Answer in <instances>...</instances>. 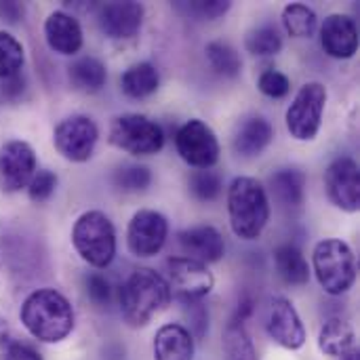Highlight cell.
<instances>
[{
  "label": "cell",
  "mask_w": 360,
  "mask_h": 360,
  "mask_svg": "<svg viewBox=\"0 0 360 360\" xmlns=\"http://www.w3.org/2000/svg\"><path fill=\"white\" fill-rule=\"evenodd\" d=\"M25 331L42 344H59L74 331V310L65 295L55 289H36L19 310Z\"/></svg>",
  "instance_id": "1"
},
{
  "label": "cell",
  "mask_w": 360,
  "mask_h": 360,
  "mask_svg": "<svg viewBox=\"0 0 360 360\" xmlns=\"http://www.w3.org/2000/svg\"><path fill=\"white\" fill-rule=\"evenodd\" d=\"M120 312L129 327H146L171 302L169 283L152 268H137L120 287Z\"/></svg>",
  "instance_id": "2"
},
{
  "label": "cell",
  "mask_w": 360,
  "mask_h": 360,
  "mask_svg": "<svg viewBox=\"0 0 360 360\" xmlns=\"http://www.w3.org/2000/svg\"><path fill=\"white\" fill-rule=\"evenodd\" d=\"M232 232L243 240H257L270 221V198L255 177H236L228 188Z\"/></svg>",
  "instance_id": "3"
},
{
  "label": "cell",
  "mask_w": 360,
  "mask_h": 360,
  "mask_svg": "<svg viewBox=\"0 0 360 360\" xmlns=\"http://www.w3.org/2000/svg\"><path fill=\"white\" fill-rule=\"evenodd\" d=\"M312 266L319 285L327 295H344L348 293L359 274V264L352 247L340 238H325L314 247Z\"/></svg>",
  "instance_id": "4"
},
{
  "label": "cell",
  "mask_w": 360,
  "mask_h": 360,
  "mask_svg": "<svg viewBox=\"0 0 360 360\" xmlns=\"http://www.w3.org/2000/svg\"><path fill=\"white\" fill-rule=\"evenodd\" d=\"M72 245L82 262L103 270L116 257V228L105 213L86 211L72 228Z\"/></svg>",
  "instance_id": "5"
},
{
  "label": "cell",
  "mask_w": 360,
  "mask_h": 360,
  "mask_svg": "<svg viewBox=\"0 0 360 360\" xmlns=\"http://www.w3.org/2000/svg\"><path fill=\"white\" fill-rule=\"evenodd\" d=\"M110 143L133 154L152 156L165 146L162 127L143 114H122L110 124Z\"/></svg>",
  "instance_id": "6"
},
{
  "label": "cell",
  "mask_w": 360,
  "mask_h": 360,
  "mask_svg": "<svg viewBox=\"0 0 360 360\" xmlns=\"http://www.w3.org/2000/svg\"><path fill=\"white\" fill-rule=\"evenodd\" d=\"M327 105V86L323 82H306L287 110V129L297 141H312L323 124Z\"/></svg>",
  "instance_id": "7"
},
{
  "label": "cell",
  "mask_w": 360,
  "mask_h": 360,
  "mask_svg": "<svg viewBox=\"0 0 360 360\" xmlns=\"http://www.w3.org/2000/svg\"><path fill=\"white\" fill-rule=\"evenodd\" d=\"M169 289L181 304H196L213 291L215 278L209 268L190 257H171L167 262Z\"/></svg>",
  "instance_id": "8"
},
{
  "label": "cell",
  "mask_w": 360,
  "mask_h": 360,
  "mask_svg": "<svg viewBox=\"0 0 360 360\" xmlns=\"http://www.w3.org/2000/svg\"><path fill=\"white\" fill-rule=\"evenodd\" d=\"M99 129L89 116H70L63 118L53 131V143L57 152L70 162H86L97 146Z\"/></svg>",
  "instance_id": "9"
},
{
  "label": "cell",
  "mask_w": 360,
  "mask_h": 360,
  "mask_svg": "<svg viewBox=\"0 0 360 360\" xmlns=\"http://www.w3.org/2000/svg\"><path fill=\"white\" fill-rule=\"evenodd\" d=\"M175 148L181 160L194 169H211L219 160V152H221L213 129L198 118L188 120L177 131Z\"/></svg>",
  "instance_id": "10"
},
{
  "label": "cell",
  "mask_w": 360,
  "mask_h": 360,
  "mask_svg": "<svg viewBox=\"0 0 360 360\" xmlns=\"http://www.w3.org/2000/svg\"><path fill=\"white\" fill-rule=\"evenodd\" d=\"M36 171V152L27 141L11 139L0 146V190L4 194L27 190Z\"/></svg>",
  "instance_id": "11"
},
{
  "label": "cell",
  "mask_w": 360,
  "mask_h": 360,
  "mask_svg": "<svg viewBox=\"0 0 360 360\" xmlns=\"http://www.w3.org/2000/svg\"><path fill=\"white\" fill-rule=\"evenodd\" d=\"M169 236V221L152 209L137 211L127 228V247L135 257H154L160 253Z\"/></svg>",
  "instance_id": "12"
},
{
  "label": "cell",
  "mask_w": 360,
  "mask_h": 360,
  "mask_svg": "<svg viewBox=\"0 0 360 360\" xmlns=\"http://www.w3.org/2000/svg\"><path fill=\"white\" fill-rule=\"evenodd\" d=\"M325 190L329 200L346 211L356 213L360 209V171L354 158H335L325 171Z\"/></svg>",
  "instance_id": "13"
},
{
  "label": "cell",
  "mask_w": 360,
  "mask_h": 360,
  "mask_svg": "<svg viewBox=\"0 0 360 360\" xmlns=\"http://www.w3.org/2000/svg\"><path fill=\"white\" fill-rule=\"evenodd\" d=\"M266 331L285 350H300L306 344V327L287 297H272L266 316Z\"/></svg>",
  "instance_id": "14"
},
{
  "label": "cell",
  "mask_w": 360,
  "mask_h": 360,
  "mask_svg": "<svg viewBox=\"0 0 360 360\" xmlns=\"http://www.w3.org/2000/svg\"><path fill=\"white\" fill-rule=\"evenodd\" d=\"M143 21V4L135 0L105 2L97 11V23L101 32L112 40L133 38Z\"/></svg>",
  "instance_id": "15"
},
{
  "label": "cell",
  "mask_w": 360,
  "mask_h": 360,
  "mask_svg": "<svg viewBox=\"0 0 360 360\" xmlns=\"http://www.w3.org/2000/svg\"><path fill=\"white\" fill-rule=\"evenodd\" d=\"M323 51L333 59H350L359 51V27L350 15L333 13L321 25Z\"/></svg>",
  "instance_id": "16"
},
{
  "label": "cell",
  "mask_w": 360,
  "mask_h": 360,
  "mask_svg": "<svg viewBox=\"0 0 360 360\" xmlns=\"http://www.w3.org/2000/svg\"><path fill=\"white\" fill-rule=\"evenodd\" d=\"M44 38L51 51L59 55H74L82 49L84 34L78 19L65 11H53L44 19Z\"/></svg>",
  "instance_id": "17"
},
{
  "label": "cell",
  "mask_w": 360,
  "mask_h": 360,
  "mask_svg": "<svg viewBox=\"0 0 360 360\" xmlns=\"http://www.w3.org/2000/svg\"><path fill=\"white\" fill-rule=\"evenodd\" d=\"M179 245L188 253L190 259L200 264H215L226 255V243L217 228L213 226H196L179 232Z\"/></svg>",
  "instance_id": "18"
},
{
  "label": "cell",
  "mask_w": 360,
  "mask_h": 360,
  "mask_svg": "<svg viewBox=\"0 0 360 360\" xmlns=\"http://www.w3.org/2000/svg\"><path fill=\"white\" fill-rule=\"evenodd\" d=\"M154 360H194V335L177 323L160 327L154 335Z\"/></svg>",
  "instance_id": "19"
},
{
  "label": "cell",
  "mask_w": 360,
  "mask_h": 360,
  "mask_svg": "<svg viewBox=\"0 0 360 360\" xmlns=\"http://www.w3.org/2000/svg\"><path fill=\"white\" fill-rule=\"evenodd\" d=\"M272 139L274 127L270 124V120H266L264 116H251L238 127L234 135V150L245 158H253L259 156L272 143Z\"/></svg>",
  "instance_id": "20"
},
{
  "label": "cell",
  "mask_w": 360,
  "mask_h": 360,
  "mask_svg": "<svg viewBox=\"0 0 360 360\" xmlns=\"http://www.w3.org/2000/svg\"><path fill=\"white\" fill-rule=\"evenodd\" d=\"M352 348H356V335L350 323L344 319H329L319 333V350L325 356L340 359L348 354Z\"/></svg>",
  "instance_id": "21"
},
{
  "label": "cell",
  "mask_w": 360,
  "mask_h": 360,
  "mask_svg": "<svg viewBox=\"0 0 360 360\" xmlns=\"http://www.w3.org/2000/svg\"><path fill=\"white\" fill-rule=\"evenodd\" d=\"M160 84V76H158V70L148 63V61H141V63H135L131 65L122 76H120V89L127 97L131 99H143V97H150L152 93H156Z\"/></svg>",
  "instance_id": "22"
},
{
  "label": "cell",
  "mask_w": 360,
  "mask_h": 360,
  "mask_svg": "<svg viewBox=\"0 0 360 360\" xmlns=\"http://www.w3.org/2000/svg\"><path fill=\"white\" fill-rule=\"evenodd\" d=\"M274 266L287 285H306L310 281V266L295 245H281L274 249Z\"/></svg>",
  "instance_id": "23"
},
{
  "label": "cell",
  "mask_w": 360,
  "mask_h": 360,
  "mask_svg": "<svg viewBox=\"0 0 360 360\" xmlns=\"http://www.w3.org/2000/svg\"><path fill=\"white\" fill-rule=\"evenodd\" d=\"M68 76H70V82L76 91L97 93L103 89V84L108 80V70L95 57H80L78 61H74L68 68Z\"/></svg>",
  "instance_id": "24"
},
{
  "label": "cell",
  "mask_w": 360,
  "mask_h": 360,
  "mask_svg": "<svg viewBox=\"0 0 360 360\" xmlns=\"http://www.w3.org/2000/svg\"><path fill=\"white\" fill-rule=\"evenodd\" d=\"M274 198L285 207H300L306 194V173L300 169H283L270 177Z\"/></svg>",
  "instance_id": "25"
},
{
  "label": "cell",
  "mask_w": 360,
  "mask_h": 360,
  "mask_svg": "<svg viewBox=\"0 0 360 360\" xmlns=\"http://www.w3.org/2000/svg\"><path fill=\"white\" fill-rule=\"evenodd\" d=\"M224 354L226 360H259L251 335L245 329V323L230 321L224 331Z\"/></svg>",
  "instance_id": "26"
},
{
  "label": "cell",
  "mask_w": 360,
  "mask_h": 360,
  "mask_svg": "<svg viewBox=\"0 0 360 360\" xmlns=\"http://www.w3.org/2000/svg\"><path fill=\"white\" fill-rule=\"evenodd\" d=\"M283 25L293 38H312L319 27V17L308 4H287L283 11Z\"/></svg>",
  "instance_id": "27"
},
{
  "label": "cell",
  "mask_w": 360,
  "mask_h": 360,
  "mask_svg": "<svg viewBox=\"0 0 360 360\" xmlns=\"http://www.w3.org/2000/svg\"><path fill=\"white\" fill-rule=\"evenodd\" d=\"M205 53H207V59H209L211 68L219 76H224V78H236L240 74L243 61H240L238 51L232 44H228L224 40H213V42L207 44Z\"/></svg>",
  "instance_id": "28"
},
{
  "label": "cell",
  "mask_w": 360,
  "mask_h": 360,
  "mask_svg": "<svg viewBox=\"0 0 360 360\" xmlns=\"http://www.w3.org/2000/svg\"><path fill=\"white\" fill-rule=\"evenodd\" d=\"M245 46L251 55H257V57H270V55H276L281 53L283 49V36L278 34V30L270 23L266 25H257L253 27L247 38H245Z\"/></svg>",
  "instance_id": "29"
},
{
  "label": "cell",
  "mask_w": 360,
  "mask_h": 360,
  "mask_svg": "<svg viewBox=\"0 0 360 360\" xmlns=\"http://www.w3.org/2000/svg\"><path fill=\"white\" fill-rule=\"evenodd\" d=\"M25 63L23 44L8 32H0V78L21 74Z\"/></svg>",
  "instance_id": "30"
},
{
  "label": "cell",
  "mask_w": 360,
  "mask_h": 360,
  "mask_svg": "<svg viewBox=\"0 0 360 360\" xmlns=\"http://www.w3.org/2000/svg\"><path fill=\"white\" fill-rule=\"evenodd\" d=\"M150 184H152V173L143 165H127L114 173V186L127 194L143 192V190H148Z\"/></svg>",
  "instance_id": "31"
},
{
  "label": "cell",
  "mask_w": 360,
  "mask_h": 360,
  "mask_svg": "<svg viewBox=\"0 0 360 360\" xmlns=\"http://www.w3.org/2000/svg\"><path fill=\"white\" fill-rule=\"evenodd\" d=\"M190 192L200 202H211L221 194V177L211 169H196L188 179Z\"/></svg>",
  "instance_id": "32"
},
{
  "label": "cell",
  "mask_w": 360,
  "mask_h": 360,
  "mask_svg": "<svg viewBox=\"0 0 360 360\" xmlns=\"http://www.w3.org/2000/svg\"><path fill=\"white\" fill-rule=\"evenodd\" d=\"M257 89L272 99H283L289 95L291 91V80L287 74L278 72V70H266L262 72V76L257 78Z\"/></svg>",
  "instance_id": "33"
},
{
  "label": "cell",
  "mask_w": 360,
  "mask_h": 360,
  "mask_svg": "<svg viewBox=\"0 0 360 360\" xmlns=\"http://www.w3.org/2000/svg\"><path fill=\"white\" fill-rule=\"evenodd\" d=\"M232 2H226V0H194V2H184L179 4L181 11L198 17V19H207V21H213L221 15H226L230 11Z\"/></svg>",
  "instance_id": "34"
},
{
  "label": "cell",
  "mask_w": 360,
  "mask_h": 360,
  "mask_svg": "<svg viewBox=\"0 0 360 360\" xmlns=\"http://www.w3.org/2000/svg\"><path fill=\"white\" fill-rule=\"evenodd\" d=\"M84 291H86L89 300L95 306H99V308H105V306L112 304V293H114L112 291V285L99 272H91V274L84 276Z\"/></svg>",
  "instance_id": "35"
},
{
  "label": "cell",
  "mask_w": 360,
  "mask_h": 360,
  "mask_svg": "<svg viewBox=\"0 0 360 360\" xmlns=\"http://www.w3.org/2000/svg\"><path fill=\"white\" fill-rule=\"evenodd\" d=\"M55 188H57V175L49 169H40L36 171V175L27 186V196L34 202H44L53 196Z\"/></svg>",
  "instance_id": "36"
},
{
  "label": "cell",
  "mask_w": 360,
  "mask_h": 360,
  "mask_svg": "<svg viewBox=\"0 0 360 360\" xmlns=\"http://www.w3.org/2000/svg\"><path fill=\"white\" fill-rule=\"evenodd\" d=\"M0 360H42V356L30 344L8 335L0 342Z\"/></svg>",
  "instance_id": "37"
},
{
  "label": "cell",
  "mask_w": 360,
  "mask_h": 360,
  "mask_svg": "<svg viewBox=\"0 0 360 360\" xmlns=\"http://www.w3.org/2000/svg\"><path fill=\"white\" fill-rule=\"evenodd\" d=\"M25 93V78L23 74L11 76V78H0V99L6 103H15L23 97Z\"/></svg>",
  "instance_id": "38"
},
{
  "label": "cell",
  "mask_w": 360,
  "mask_h": 360,
  "mask_svg": "<svg viewBox=\"0 0 360 360\" xmlns=\"http://www.w3.org/2000/svg\"><path fill=\"white\" fill-rule=\"evenodd\" d=\"M186 306V310H188V316H190V333L194 331L196 333V338H202L205 333H207V327H209V316H207V310L202 308V304L200 302H196V304H184Z\"/></svg>",
  "instance_id": "39"
},
{
  "label": "cell",
  "mask_w": 360,
  "mask_h": 360,
  "mask_svg": "<svg viewBox=\"0 0 360 360\" xmlns=\"http://www.w3.org/2000/svg\"><path fill=\"white\" fill-rule=\"evenodd\" d=\"M25 13V6L21 2L8 0V2H0V19L6 23H17Z\"/></svg>",
  "instance_id": "40"
},
{
  "label": "cell",
  "mask_w": 360,
  "mask_h": 360,
  "mask_svg": "<svg viewBox=\"0 0 360 360\" xmlns=\"http://www.w3.org/2000/svg\"><path fill=\"white\" fill-rule=\"evenodd\" d=\"M8 338V321L0 316V342Z\"/></svg>",
  "instance_id": "41"
},
{
  "label": "cell",
  "mask_w": 360,
  "mask_h": 360,
  "mask_svg": "<svg viewBox=\"0 0 360 360\" xmlns=\"http://www.w3.org/2000/svg\"><path fill=\"white\" fill-rule=\"evenodd\" d=\"M338 360H360V352L359 348H352L348 354H344V356H340Z\"/></svg>",
  "instance_id": "42"
}]
</instances>
